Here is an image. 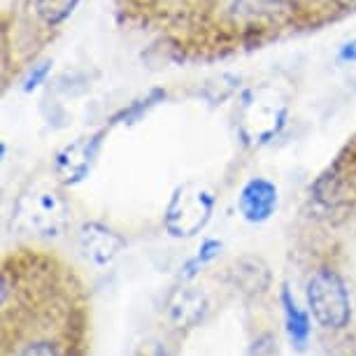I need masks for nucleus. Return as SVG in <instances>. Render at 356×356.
Returning <instances> with one entry per match:
<instances>
[{"label":"nucleus","instance_id":"obj_6","mask_svg":"<svg viewBox=\"0 0 356 356\" xmlns=\"http://www.w3.org/2000/svg\"><path fill=\"white\" fill-rule=\"evenodd\" d=\"M79 250L93 266L105 268L122 254L126 247V240L110 226L100 224V221H86L79 228Z\"/></svg>","mask_w":356,"mask_h":356},{"label":"nucleus","instance_id":"obj_12","mask_svg":"<svg viewBox=\"0 0 356 356\" xmlns=\"http://www.w3.org/2000/svg\"><path fill=\"white\" fill-rule=\"evenodd\" d=\"M235 284L240 286V291L245 293H261L268 289V282H270V275H268L266 266L259 264L254 259H245L235 266Z\"/></svg>","mask_w":356,"mask_h":356},{"label":"nucleus","instance_id":"obj_9","mask_svg":"<svg viewBox=\"0 0 356 356\" xmlns=\"http://www.w3.org/2000/svg\"><path fill=\"white\" fill-rule=\"evenodd\" d=\"M291 8L289 0H233V15L243 24H277Z\"/></svg>","mask_w":356,"mask_h":356},{"label":"nucleus","instance_id":"obj_19","mask_svg":"<svg viewBox=\"0 0 356 356\" xmlns=\"http://www.w3.org/2000/svg\"><path fill=\"white\" fill-rule=\"evenodd\" d=\"M340 8H347V10H354L356 8V0H335Z\"/></svg>","mask_w":356,"mask_h":356},{"label":"nucleus","instance_id":"obj_18","mask_svg":"<svg viewBox=\"0 0 356 356\" xmlns=\"http://www.w3.org/2000/svg\"><path fill=\"white\" fill-rule=\"evenodd\" d=\"M338 61L340 63H356V42H354V40H352V42H347V44L340 47Z\"/></svg>","mask_w":356,"mask_h":356},{"label":"nucleus","instance_id":"obj_1","mask_svg":"<svg viewBox=\"0 0 356 356\" xmlns=\"http://www.w3.org/2000/svg\"><path fill=\"white\" fill-rule=\"evenodd\" d=\"M217 196L207 184L186 182L172 191L163 212V228L170 238L186 240L205 231L212 221Z\"/></svg>","mask_w":356,"mask_h":356},{"label":"nucleus","instance_id":"obj_7","mask_svg":"<svg viewBox=\"0 0 356 356\" xmlns=\"http://www.w3.org/2000/svg\"><path fill=\"white\" fill-rule=\"evenodd\" d=\"M280 205V191L277 184L266 177H252L247 179L238 196V210L245 221L250 224H264L277 212Z\"/></svg>","mask_w":356,"mask_h":356},{"label":"nucleus","instance_id":"obj_10","mask_svg":"<svg viewBox=\"0 0 356 356\" xmlns=\"http://www.w3.org/2000/svg\"><path fill=\"white\" fill-rule=\"evenodd\" d=\"M280 300H282V307H284V324H286L289 340L293 342L296 349L303 352L307 345V338H310V317H307V312H303L298 307L291 291H289V286H282Z\"/></svg>","mask_w":356,"mask_h":356},{"label":"nucleus","instance_id":"obj_17","mask_svg":"<svg viewBox=\"0 0 356 356\" xmlns=\"http://www.w3.org/2000/svg\"><path fill=\"white\" fill-rule=\"evenodd\" d=\"M22 356H58V352L49 345V342H33V345L24 349Z\"/></svg>","mask_w":356,"mask_h":356},{"label":"nucleus","instance_id":"obj_16","mask_svg":"<svg viewBox=\"0 0 356 356\" xmlns=\"http://www.w3.org/2000/svg\"><path fill=\"white\" fill-rule=\"evenodd\" d=\"M247 356H277V340H275V335L273 333L259 335L250 345Z\"/></svg>","mask_w":356,"mask_h":356},{"label":"nucleus","instance_id":"obj_13","mask_svg":"<svg viewBox=\"0 0 356 356\" xmlns=\"http://www.w3.org/2000/svg\"><path fill=\"white\" fill-rule=\"evenodd\" d=\"M165 98V91L161 89H154L149 91L147 96L133 100V103L129 107H124V110H119L117 114L112 117V124H136L143 119V114H147L152 110V107H156L161 100Z\"/></svg>","mask_w":356,"mask_h":356},{"label":"nucleus","instance_id":"obj_5","mask_svg":"<svg viewBox=\"0 0 356 356\" xmlns=\"http://www.w3.org/2000/svg\"><path fill=\"white\" fill-rule=\"evenodd\" d=\"M107 131H96L86 138H77L75 143L65 145L54 159V175L63 186H77L89 177L100 149H103Z\"/></svg>","mask_w":356,"mask_h":356},{"label":"nucleus","instance_id":"obj_3","mask_svg":"<svg viewBox=\"0 0 356 356\" xmlns=\"http://www.w3.org/2000/svg\"><path fill=\"white\" fill-rule=\"evenodd\" d=\"M289 119V105L277 91L261 89L252 91V96L245 100L243 117H240V133L245 143L261 147L268 145L282 133Z\"/></svg>","mask_w":356,"mask_h":356},{"label":"nucleus","instance_id":"obj_15","mask_svg":"<svg viewBox=\"0 0 356 356\" xmlns=\"http://www.w3.org/2000/svg\"><path fill=\"white\" fill-rule=\"evenodd\" d=\"M51 61H42V63H35L33 68L26 72V77H24V84H22V89L26 93H33V91H38L40 86H42L47 82V77H49V72H51Z\"/></svg>","mask_w":356,"mask_h":356},{"label":"nucleus","instance_id":"obj_4","mask_svg":"<svg viewBox=\"0 0 356 356\" xmlns=\"http://www.w3.org/2000/svg\"><path fill=\"white\" fill-rule=\"evenodd\" d=\"M307 307L317 324L324 328H342L349 324V291L338 273L321 268L312 275L307 282Z\"/></svg>","mask_w":356,"mask_h":356},{"label":"nucleus","instance_id":"obj_11","mask_svg":"<svg viewBox=\"0 0 356 356\" xmlns=\"http://www.w3.org/2000/svg\"><path fill=\"white\" fill-rule=\"evenodd\" d=\"M82 0H33V12L47 29H58L75 15Z\"/></svg>","mask_w":356,"mask_h":356},{"label":"nucleus","instance_id":"obj_2","mask_svg":"<svg viewBox=\"0 0 356 356\" xmlns=\"http://www.w3.org/2000/svg\"><path fill=\"white\" fill-rule=\"evenodd\" d=\"M70 221V207L61 193L51 189H33L17 200L12 212V224L17 231L40 235V238H58Z\"/></svg>","mask_w":356,"mask_h":356},{"label":"nucleus","instance_id":"obj_14","mask_svg":"<svg viewBox=\"0 0 356 356\" xmlns=\"http://www.w3.org/2000/svg\"><path fill=\"white\" fill-rule=\"evenodd\" d=\"M221 240H214V238H207L203 245L198 247V252L193 254V257L186 261L184 268H182V277L184 280H193L196 275L203 270L205 266H210L214 259L221 254Z\"/></svg>","mask_w":356,"mask_h":356},{"label":"nucleus","instance_id":"obj_8","mask_svg":"<svg viewBox=\"0 0 356 356\" xmlns=\"http://www.w3.org/2000/svg\"><path fill=\"white\" fill-rule=\"evenodd\" d=\"M207 314V298L196 286H179L165 303V317L177 331L198 326Z\"/></svg>","mask_w":356,"mask_h":356}]
</instances>
